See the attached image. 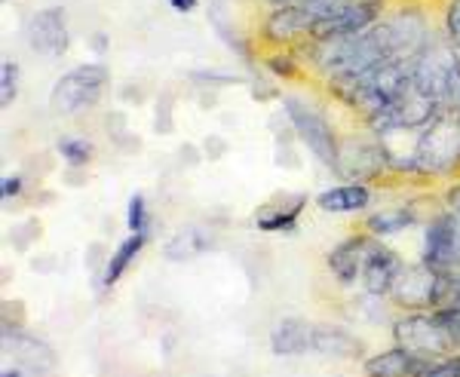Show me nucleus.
<instances>
[{"mask_svg":"<svg viewBox=\"0 0 460 377\" xmlns=\"http://www.w3.org/2000/svg\"><path fill=\"white\" fill-rule=\"evenodd\" d=\"M22 190H25L22 172H13V175H4V179H0V199H4V206H10L13 199H19Z\"/></svg>","mask_w":460,"mask_h":377,"instance_id":"72a5a7b5","label":"nucleus"},{"mask_svg":"<svg viewBox=\"0 0 460 377\" xmlns=\"http://www.w3.org/2000/svg\"><path fill=\"white\" fill-rule=\"evenodd\" d=\"M43 236V224L37 218H25V221H19L16 227L10 231V242L16 246L19 251H25V249H31L37 240Z\"/></svg>","mask_w":460,"mask_h":377,"instance_id":"c85d7f7f","label":"nucleus"},{"mask_svg":"<svg viewBox=\"0 0 460 377\" xmlns=\"http://www.w3.org/2000/svg\"><path fill=\"white\" fill-rule=\"evenodd\" d=\"M314 203L323 212H332V215H359V212L372 209L375 188L362 181H341L335 188L319 190L314 197Z\"/></svg>","mask_w":460,"mask_h":377,"instance_id":"dca6fc26","label":"nucleus"},{"mask_svg":"<svg viewBox=\"0 0 460 377\" xmlns=\"http://www.w3.org/2000/svg\"><path fill=\"white\" fill-rule=\"evenodd\" d=\"M4 4H6V0H4Z\"/></svg>","mask_w":460,"mask_h":377,"instance_id":"49530a36","label":"nucleus"},{"mask_svg":"<svg viewBox=\"0 0 460 377\" xmlns=\"http://www.w3.org/2000/svg\"><path fill=\"white\" fill-rule=\"evenodd\" d=\"M314 325L310 320H301V316H283L270 325V335H267V344H270L273 356H304V353H314Z\"/></svg>","mask_w":460,"mask_h":377,"instance_id":"2eb2a0df","label":"nucleus"},{"mask_svg":"<svg viewBox=\"0 0 460 377\" xmlns=\"http://www.w3.org/2000/svg\"><path fill=\"white\" fill-rule=\"evenodd\" d=\"M314 34V19L301 4L267 6L264 16H258L255 43L261 49H298Z\"/></svg>","mask_w":460,"mask_h":377,"instance_id":"423d86ee","label":"nucleus"},{"mask_svg":"<svg viewBox=\"0 0 460 377\" xmlns=\"http://www.w3.org/2000/svg\"><path fill=\"white\" fill-rule=\"evenodd\" d=\"M56 267V258L49 255V258H34V270H40V273H49Z\"/></svg>","mask_w":460,"mask_h":377,"instance_id":"37998d69","label":"nucleus"},{"mask_svg":"<svg viewBox=\"0 0 460 377\" xmlns=\"http://www.w3.org/2000/svg\"><path fill=\"white\" fill-rule=\"evenodd\" d=\"M190 83L197 86H249V77L246 74H227V71H190L188 74Z\"/></svg>","mask_w":460,"mask_h":377,"instance_id":"a878e982","label":"nucleus"},{"mask_svg":"<svg viewBox=\"0 0 460 377\" xmlns=\"http://www.w3.org/2000/svg\"><path fill=\"white\" fill-rule=\"evenodd\" d=\"M178 160L188 162V166H197V162H199L197 147H194V145H181V153H178Z\"/></svg>","mask_w":460,"mask_h":377,"instance_id":"79ce46f5","label":"nucleus"},{"mask_svg":"<svg viewBox=\"0 0 460 377\" xmlns=\"http://www.w3.org/2000/svg\"><path fill=\"white\" fill-rule=\"evenodd\" d=\"M105 264H108L105 249H102L99 242H93V246H89V255H86V270L93 273L95 279H99V276H102V270H105Z\"/></svg>","mask_w":460,"mask_h":377,"instance_id":"c9c22d12","label":"nucleus"},{"mask_svg":"<svg viewBox=\"0 0 460 377\" xmlns=\"http://www.w3.org/2000/svg\"><path fill=\"white\" fill-rule=\"evenodd\" d=\"M147 240H151V231H138V233L129 231L120 242H117V249L108 255V264H105V270H102V276L95 279V288H99L102 294L111 292V288L126 276V270H129L132 264H136V258L145 251Z\"/></svg>","mask_w":460,"mask_h":377,"instance_id":"6ab92c4d","label":"nucleus"},{"mask_svg":"<svg viewBox=\"0 0 460 377\" xmlns=\"http://www.w3.org/2000/svg\"><path fill=\"white\" fill-rule=\"evenodd\" d=\"M120 99L126 101V105H142V101H145V90H142V86L126 83L123 90H120Z\"/></svg>","mask_w":460,"mask_h":377,"instance_id":"ea45409f","label":"nucleus"},{"mask_svg":"<svg viewBox=\"0 0 460 377\" xmlns=\"http://www.w3.org/2000/svg\"><path fill=\"white\" fill-rule=\"evenodd\" d=\"M402 267H405L402 255H399L393 246H387L384 240H375L372 249H368V255H366V264H362V276H359L362 292L372 294V298L387 301L390 288L399 279Z\"/></svg>","mask_w":460,"mask_h":377,"instance_id":"ddd939ff","label":"nucleus"},{"mask_svg":"<svg viewBox=\"0 0 460 377\" xmlns=\"http://www.w3.org/2000/svg\"><path fill=\"white\" fill-rule=\"evenodd\" d=\"M4 350L16 353L19 365H25L28 372H37V368H40V372H49V368L56 365V353L49 350V344L25 335L22 329H10V325H4Z\"/></svg>","mask_w":460,"mask_h":377,"instance_id":"412c9836","label":"nucleus"},{"mask_svg":"<svg viewBox=\"0 0 460 377\" xmlns=\"http://www.w3.org/2000/svg\"><path fill=\"white\" fill-rule=\"evenodd\" d=\"M25 37L31 53L43 58H62L71 47V28L65 6H43L25 25Z\"/></svg>","mask_w":460,"mask_h":377,"instance_id":"9d476101","label":"nucleus"},{"mask_svg":"<svg viewBox=\"0 0 460 377\" xmlns=\"http://www.w3.org/2000/svg\"><path fill=\"white\" fill-rule=\"evenodd\" d=\"M414 90L442 101L457 105L460 99V53L445 34H429V40L411 56Z\"/></svg>","mask_w":460,"mask_h":377,"instance_id":"f03ea898","label":"nucleus"},{"mask_svg":"<svg viewBox=\"0 0 460 377\" xmlns=\"http://www.w3.org/2000/svg\"><path fill=\"white\" fill-rule=\"evenodd\" d=\"M436 288H439V273L427 267L424 261L402 267L399 279L393 283L387 304L396 313H414V310H436Z\"/></svg>","mask_w":460,"mask_h":377,"instance_id":"1a4fd4ad","label":"nucleus"},{"mask_svg":"<svg viewBox=\"0 0 460 377\" xmlns=\"http://www.w3.org/2000/svg\"><path fill=\"white\" fill-rule=\"evenodd\" d=\"M433 359H424L405 346H390L375 356L362 359V377H414L420 374Z\"/></svg>","mask_w":460,"mask_h":377,"instance_id":"a211bd4d","label":"nucleus"},{"mask_svg":"<svg viewBox=\"0 0 460 377\" xmlns=\"http://www.w3.org/2000/svg\"><path fill=\"white\" fill-rule=\"evenodd\" d=\"M126 227H129L132 233L151 231V212H147L145 194H132L129 203H126Z\"/></svg>","mask_w":460,"mask_h":377,"instance_id":"cd10ccee","label":"nucleus"},{"mask_svg":"<svg viewBox=\"0 0 460 377\" xmlns=\"http://www.w3.org/2000/svg\"><path fill=\"white\" fill-rule=\"evenodd\" d=\"M442 206H445V209L455 212V215H460V179L451 181L448 188L442 190Z\"/></svg>","mask_w":460,"mask_h":377,"instance_id":"4c0bfd02","label":"nucleus"},{"mask_svg":"<svg viewBox=\"0 0 460 377\" xmlns=\"http://www.w3.org/2000/svg\"><path fill=\"white\" fill-rule=\"evenodd\" d=\"M420 261L436 273L457 270V231H455V212L442 209L427 218L424 227V249H420Z\"/></svg>","mask_w":460,"mask_h":377,"instance_id":"f8f14e48","label":"nucleus"},{"mask_svg":"<svg viewBox=\"0 0 460 377\" xmlns=\"http://www.w3.org/2000/svg\"><path fill=\"white\" fill-rule=\"evenodd\" d=\"M420 221V212L414 203H399V206H381V209L368 212L366 218H362V231L368 236H375V240H390V236H399L405 231H411L414 224Z\"/></svg>","mask_w":460,"mask_h":377,"instance_id":"aec40b11","label":"nucleus"},{"mask_svg":"<svg viewBox=\"0 0 460 377\" xmlns=\"http://www.w3.org/2000/svg\"><path fill=\"white\" fill-rule=\"evenodd\" d=\"M56 153L62 157V162L68 169H86L89 162L95 160V142L93 138H84V136H62L56 142Z\"/></svg>","mask_w":460,"mask_h":377,"instance_id":"b1692460","label":"nucleus"},{"mask_svg":"<svg viewBox=\"0 0 460 377\" xmlns=\"http://www.w3.org/2000/svg\"><path fill=\"white\" fill-rule=\"evenodd\" d=\"M169 6H172L175 13H181V16H188V13H194L199 6V0H166Z\"/></svg>","mask_w":460,"mask_h":377,"instance_id":"a19ab883","label":"nucleus"},{"mask_svg":"<svg viewBox=\"0 0 460 377\" xmlns=\"http://www.w3.org/2000/svg\"><path fill=\"white\" fill-rule=\"evenodd\" d=\"M111 83V71L102 62H84L65 71L49 90V110L58 117H74L95 108Z\"/></svg>","mask_w":460,"mask_h":377,"instance_id":"20e7f679","label":"nucleus"},{"mask_svg":"<svg viewBox=\"0 0 460 377\" xmlns=\"http://www.w3.org/2000/svg\"><path fill=\"white\" fill-rule=\"evenodd\" d=\"M283 114H286V120L292 123L295 136H298V145L307 147L310 157L335 172L341 136H338L335 123L329 120V114L319 105H314L310 99H301V95H283Z\"/></svg>","mask_w":460,"mask_h":377,"instance_id":"7ed1b4c3","label":"nucleus"},{"mask_svg":"<svg viewBox=\"0 0 460 377\" xmlns=\"http://www.w3.org/2000/svg\"><path fill=\"white\" fill-rule=\"evenodd\" d=\"M261 65L273 80H304V74H307L298 49H267Z\"/></svg>","mask_w":460,"mask_h":377,"instance_id":"5701e85b","label":"nucleus"},{"mask_svg":"<svg viewBox=\"0 0 460 377\" xmlns=\"http://www.w3.org/2000/svg\"><path fill=\"white\" fill-rule=\"evenodd\" d=\"M436 316H439L442 325H445V331H448L455 353H460V313H448V310H436Z\"/></svg>","mask_w":460,"mask_h":377,"instance_id":"f704fd0d","label":"nucleus"},{"mask_svg":"<svg viewBox=\"0 0 460 377\" xmlns=\"http://www.w3.org/2000/svg\"><path fill=\"white\" fill-rule=\"evenodd\" d=\"M414 179L457 181L460 179V110L442 108L433 123L424 126L414 153Z\"/></svg>","mask_w":460,"mask_h":377,"instance_id":"f257e3e1","label":"nucleus"},{"mask_svg":"<svg viewBox=\"0 0 460 377\" xmlns=\"http://www.w3.org/2000/svg\"><path fill=\"white\" fill-rule=\"evenodd\" d=\"M307 203V194H277L273 199H267L264 206H258L255 215H252V224L264 233H295Z\"/></svg>","mask_w":460,"mask_h":377,"instance_id":"4468645a","label":"nucleus"},{"mask_svg":"<svg viewBox=\"0 0 460 377\" xmlns=\"http://www.w3.org/2000/svg\"><path fill=\"white\" fill-rule=\"evenodd\" d=\"M414 377H460V353H448L442 359H433L424 372Z\"/></svg>","mask_w":460,"mask_h":377,"instance_id":"7c9ffc66","label":"nucleus"},{"mask_svg":"<svg viewBox=\"0 0 460 377\" xmlns=\"http://www.w3.org/2000/svg\"><path fill=\"white\" fill-rule=\"evenodd\" d=\"M390 172L387 153H384L381 142H377L375 132L368 136H344L341 138L338 151V166L332 175H338L341 181H362L372 184Z\"/></svg>","mask_w":460,"mask_h":377,"instance_id":"0eeeda50","label":"nucleus"},{"mask_svg":"<svg viewBox=\"0 0 460 377\" xmlns=\"http://www.w3.org/2000/svg\"><path fill=\"white\" fill-rule=\"evenodd\" d=\"M314 353L329 359H366V344L359 335L338 322H316L314 325Z\"/></svg>","mask_w":460,"mask_h":377,"instance_id":"f3484780","label":"nucleus"},{"mask_svg":"<svg viewBox=\"0 0 460 377\" xmlns=\"http://www.w3.org/2000/svg\"><path fill=\"white\" fill-rule=\"evenodd\" d=\"M19 62H10L6 58L4 65H0V108H10L13 101L19 99Z\"/></svg>","mask_w":460,"mask_h":377,"instance_id":"bb28decb","label":"nucleus"},{"mask_svg":"<svg viewBox=\"0 0 460 377\" xmlns=\"http://www.w3.org/2000/svg\"><path fill=\"white\" fill-rule=\"evenodd\" d=\"M89 49H93L95 56H105L108 49H111V37L105 31H95V34H89Z\"/></svg>","mask_w":460,"mask_h":377,"instance_id":"58836bf2","label":"nucleus"},{"mask_svg":"<svg viewBox=\"0 0 460 377\" xmlns=\"http://www.w3.org/2000/svg\"><path fill=\"white\" fill-rule=\"evenodd\" d=\"M375 236H368L366 231H353L347 233L344 240H338L335 246L325 251V273L332 276V283L338 288H353L362 276V264H366V255L372 249Z\"/></svg>","mask_w":460,"mask_h":377,"instance_id":"9b49d317","label":"nucleus"},{"mask_svg":"<svg viewBox=\"0 0 460 377\" xmlns=\"http://www.w3.org/2000/svg\"><path fill=\"white\" fill-rule=\"evenodd\" d=\"M264 6H288V4H298V0H261Z\"/></svg>","mask_w":460,"mask_h":377,"instance_id":"a18cd8bd","label":"nucleus"},{"mask_svg":"<svg viewBox=\"0 0 460 377\" xmlns=\"http://www.w3.org/2000/svg\"><path fill=\"white\" fill-rule=\"evenodd\" d=\"M172 95L169 92H163L160 99H157V114H154V129L160 132V136H169V132L175 129V123H172Z\"/></svg>","mask_w":460,"mask_h":377,"instance_id":"2f4dec72","label":"nucleus"},{"mask_svg":"<svg viewBox=\"0 0 460 377\" xmlns=\"http://www.w3.org/2000/svg\"><path fill=\"white\" fill-rule=\"evenodd\" d=\"M227 153V142L221 136H206V142H203V157L215 162V160H221Z\"/></svg>","mask_w":460,"mask_h":377,"instance_id":"e433bc0d","label":"nucleus"},{"mask_svg":"<svg viewBox=\"0 0 460 377\" xmlns=\"http://www.w3.org/2000/svg\"><path fill=\"white\" fill-rule=\"evenodd\" d=\"M212 233L206 231V227L199 224H190V227H181L178 233L169 236L166 242H163V258L172 264H184V261H194L197 255H203V251L212 249Z\"/></svg>","mask_w":460,"mask_h":377,"instance_id":"4be33fe9","label":"nucleus"},{"mask_svg":"<svg viewBox=\"0 0 460 377\" xmlns=\"http://www.w3.org/2000/svg\"><path fill=\"white\" fill-rule=\"evenodd\" d=\"M0 377H28V368L25 365H6Z\"/></svg>","mask_w":460,"mask_h":377,"instance_id":"c03bdc74","label":"nucleus"},{"mask_svg":"<svg viewBox=\"0 0 460 377\" xmlns=\"http://www.w3.org/2000/svg\"><path fill=\"white\" fill-rule=\"evenodd\" d=\"M390 335L396 346H405V350L418 353L424 359H442L448 353H455L448 331H445L442 320L436 316V310L396 313V320L390 322Z\"/></svg>","mask_w":460,"mask_h":377,"instance_id":"39448f33","label":"nucleus"},{"mask_svg":"<svg viewBox=\"0 0 460 377\" xmlns=\"http://www.w3.org/2000/svg\"><path fill=\"white\" fill-rule=\"evenodd\" d=\"M249 90H252V99H255V101L279 99V86L273 83V80H264V74H258V77H249Z\"/></svg>","mask_w":460,"mask_h":377,"instance_id":"473e14b6","label":"nucleus"},{"mask_svg":"<svg viewBox=\"0 0 460 377\" xmlns=\"http://www.w3.org/2000/svg\"><path fill=\"white\" fill-rule=\"evenodd\" d=\"M436 310L460 313V270L439 273V288H436Z\"/></svg>","mask_w":460,"mask_h":377,"instance_id":"393cba45","label":"nucleus"},{"mask_svg":"<svg viewBox=\"0 0 460 377\" xmlns=\"http://www.w3.org/2000/svg\"><path fill=\"white\" fill-rule=\"evenodd\" d=\"M390 13V0H341L329 16L314 25V40H332V37H359Z\"/></svg>","mask_w":460,"mask_h":377,"instance_id":"6e6552de","label":"nucleus"},{"mask_svg":"<svg viewBox=\"0 0 460 377\" xmlns=\"http://www.w3.org/2000/svg\"><path fill=\"white\" fill-rule=\"evenodd\" d=\"M442 34L451 40V47L460 53V0H448L442 13Z\"/></svg>","mask_w":460,"mask_h":377,"instance_id":"c756f323","label":"nucleus"}]
</instances>
